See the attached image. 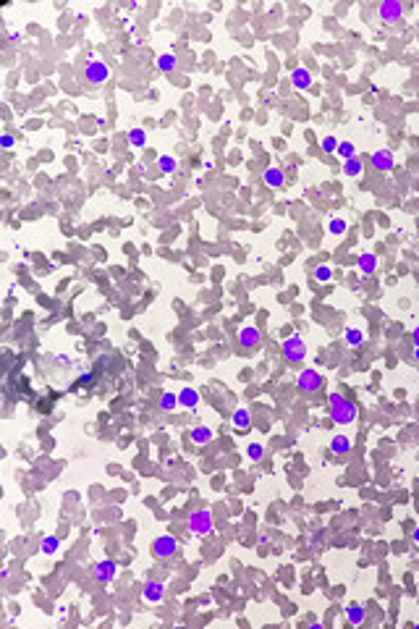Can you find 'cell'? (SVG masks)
<instances>
[{
  "instance_id": "6da1fadb",
  "label": "cell",
  "mask_w": 419,
  "mask_h": 629,
  "mask_svg": "<svg viewBox=\"0 0 419 629\" xmlns=\"http://www.w3.org/2000/svg\"><path fill=\"white\" fill-rule=\"evenodd\" d=\"M328 404H330V417L338 425H349L356 417V406L349 401V398L340 396V393H330L328 396Z\"/></svg>"
},
{
  "instance_id": "7a4b0ae2",
  "label": "cell",
  "mask_w": 419,
  "mask_h": 629,
  "mask_svg": "<svg viewBox=\"0 0 419 629\" xmlns=\"http://www.w3.org/2000/svg\"><path fill=\"white\" fill-rule=\"evenodd\" d=\"M281 351H283L286 362H301L307 357V344L301 341V336H291V339L283 341Z\"/></svg>"
},
{
  "instance_id": "3957f363",
  "label": "cell",
  "mask_w": 419,
  "mask_h": 629,
  "mask_svg": "<svg viewBox=\"0 0 419 629\" xmlns=\"http://www.w3.org/2000/svg\"><path fill=\"white\" fill-rule=\"evenodd\" d=\"M178 550V540L173 535H160V538L152 540V553L158 559H170Z\"/></svg>"
},
{
  "instance_id": "277c9868",
  "label": "cell",
  "mask_w": 419,
  "mask_h": 629,
  "mask_svg": "<svg viewBox=\"0 0 419 629\" xmlns=\"http://www.w3.org/2000/svg\"><path fill=\"white\" fill-rule=\"evenodd\" d=\"M189 530L194 532V535H210L212 532V514L210 511H194L192 516H189Z\"/></svg>"
},
{
  "instance_id": "5b68a950",
  "label": "cell",
  "mask_w": 419,
  "mask_h": 629,
  "mask_svg": "<svg viewBox=\"0 0 419 629\" xmlns=\"http://www.w3.org/2000/svg\"><path fill=\"white\" fill-rule=\"evenodd\" d=\"M299 388L301 391H307V393H315V391H320L322 388V375L315 370V367H307V370H301V375H299Z\"/></svg>"
},
{
  "instance_id": "8992f818",
  "label": "cell",
  "mask_w": 419,
  "mask_h": 629,
  "mask_svg": "<svg viewBox=\"0 0 419 629\" xmlns=\"http://www.w3.org/2000/svg\"><path fill=\"white\" fill-rule=\"evenodd\" d=\"M107 76H110V68H107L105 63H100V60H92V63H87V68H84V79L92 82V84H102Z\"/></svg>"
},
{
  "instance_id": "52a82bcc",
  "label": "cell",
  "mask_w": 419,
  "mask_h": 629,
  "mask_svg": "<svg viewBox=\"0 0 419 629\" xmlns=\"http://www.w3.org/2000/svg\"><path fill=\"white\" fill-rule=\"evenodd\" d=\"M377 11H380V19H383V21L393 24V21H398V19H401V11H403V8H401L398 0H385V3H380V8H377Z\"/></svg>"
},
{
  "instance_id": "ba28073f",
  "label": "cell",
  "mask_w": 419,
  "mask_h": 629,
  "mask_svg": "<svg viewBox=\"0 0 419 629\" xmlns=\"http://www.w3.org/2000/svg\"><path fill=\"white\" fill-rule=\"evenodd\" d=\"M259 341H262V336H259V330H257V328L246 325V328H241V330H239V344H241L244 349H257V346H259Z\"/></svg>"
},
{
  "instance_id": "9c48e42d",
  "label": "cell",
  "mask_w": 419,
  "mask_h": 629,
  "mask_svg": "<svg viewBox=\"0 0 419 629\" xmlns=\"http://www.w3.org/2000/svg\"><path fill=\"white\" fill-rule=\"evenodd\" d=\"M372 165L377 168V171H391L393 168V152L391 150H377V152H372Z\"/></svg>"
},
{
  "instance_id": "30bf717a",
  "label": "cell",
  "mask_w": 419,
  "mask_h": 629,
  "mask_svg": "<svg viewBox=\"0 0 419 629\" xmlns=\"http://www.w3.org/2000/svg\"><path fill=\"white\" fill-rule=\"evenodd\" d=\"M116 572H118V566H116V561H110V559H105V561H100L97 566H95V577L100 579V582H110L113 577H116Z\"/></svg>"
},
{
  "instance_id": "8fae6325",
  "label": "cell",
  "mask_w": 419,
  "mask_h": 629,
  "mask_svg": "<svg viewBox=\"0 0 419 629\" xmlns=\"http://www.w3.org/2000/svg\"><path fill=\"white\" fill-rule=\"evenodd\" d=\"M262 181H265L268 187H273V189H281L283 181H286V176H283L281 168H268V171L262 173Z\"/></svg>"
},
{
  "instance_id": "7c38bea8",
  "label": "cell",
  "mask_w": 419,
  "mask_h": 629,
  "mask_svg": "<svg viewBox=\"0 0 419 629\" xmlns=\"http://www.w3.org/2000/svg\"><path fill=\"white\" fill-rule=\"evenodd\" d=\"M291 82H293V87H296V89H307L309 84H312V73H309L307 68H293Z\"/></svg>"
},
{
  "instance_id": "4fadbf2b",
  "label": "cell",
  "mask_w": 419,
  "mask_h": 629,
  "mask_svg": "<svg viewBox=\"0 0 419 629\" xmlns=\"http://www.w3.org/2000/svg\"><path fill=\"white\" fill-rule=\"evenodd\" d=\"M178 404L186 406V409H194V406L199 404V393H197L194 388H183V391L178 393Z\"/></svg>"
},
{
  "instance_id": "5bb4252c",
  "label": "cell",
  "mask_w": 419,
  "mask_h": 629,
  "mask_svg": "<svg viewBox=\"0 0 419 629\" xmlns=\"http://www.w3.org/2000/svg\"><path fill=\"white\" fill-rule=\"evenodd\" d=\"M375 268H377V257L375 254H372V252L359 254V270L362 273H375Z\"/></svg>"
},
{
  "instance_id": "9a60e30c",
  "label": "cell",
  "mask_w": 419,
  "mask_h": 629,
  "mask_svg": "<svg viewBox=\"0 0 419 629\" xmlns=\"http://www.w3.org/2000/svg\"><path fill=\"white\" fill-rule=\"evenodd\" d=\"M144 598L149 603H158L160 598H163V585L160 582H147V587H144Z\"/></svg>"
},
{
  "instance_id": "2e32d148",
  "label": "cell",
  "mask_w": 419,
  "mask_h": 629,
  "mask_svg": "<svg viewBox=\"0 0 419 629\" xmlns=\"http://www.w3.org/2000/svg\"><path fill=\"white\" fill-rule=\"evenodd\" d=\"M362 168H364V165H362L359 158H349V160L344 163V173H346L349 178H356V176L362 173Z\"/></svg>"
},
{
  "instance_id": "e0dca14e",
  "label": "cell",
  "mask_w": 419,
  "mask_h": 629,
  "mask_svg": "<svg viewBox=\"0 0 419 629\" xmlns=\"http://www.w3.org/2000/svg\"><path fill=\"white\" fill-rule=\"evenodd\" d=\"M346 616H349L351 624H362L364 621V608L359 603H351V606H346Z\"/></svg>"
},
{
  "instance_id": "ac0fdd59",
  "label": "cell",
  "mask_w": 419,
  "mask_h": 629,
  "mask_svg": "<svg viewBox=\"0 0 419 629\" xmlns=\"http://www.w3.org/2000/svg\"><path fill=\"white\" fill-rule=\"evenodd\" d=\"M158 68L165 71V73H170V71L176 68V55H173V53H163V55H158Z\"/></svg>"
},
{
  "instance_id": "d6986e66",
  "label": "cell",
  "mask_w": 419,
  "mask_h": 629,
  "mask_svg": "<svg viewBox=\"0 0 419 629\" xmlns=\"http://www.w3.org/2000/svg\"><path fill=\"white\" fill-rule=\"evenodd\" d=\"M330 449H333V454H349L351 440H349L346 435H335V438H333V443H330Z\"/></svg>"
},
{
  "instance_id": "ffe728a7",
  "label": "cell",
  "mask_w": 419,
  "mask_h": 629,
  "mask_svg": "<svg viewBox=\"0 0 419 629\" xmlns=\"http://www.w3.org/2000/svg\"><path fill=\"white\" fill-rule=\"evenodd\" d=\"M176 406H178V396H176V393L168 391V393L160 396V409H163V412H173Z\"/></svg>"
},
{
  "instance_id": "44dd1931",
  "label": "cell",
  "mask_w": 419,
  "mask_h": 629,
  "mask_svg": "<svg viewBox=\"0 0 419 629\" xmlns=\"http://www.w3.org/2000/svg\"><path fill=\"white\" fill-rule=\"evenodd\" d=\"M176 165H178L176 158H170V155H160V158H158V168H160L163 173H173Z\"/></svg>"
},
{
  "instance_id": "7402d4cb",
  "label": "cell",
  "mask_w": 419,
  "mask_h": 629,
  "mask_svg": "<svg viewBox=\"0 0 419 629\" xmlns=\"http://www.w3.org/2000/svg\"><path fill=\"white\" fill-rule=\"evenodd\" d=\"M129 142L134 144V147H144V142H147V134H144V129H131L129 131Z\"/></svg>"
},
{
  "instance_id": "603a6c76",
  "label": "cell",
  "mask_w": 419,
  "mask_h": 629,
  "mask_svg": "<svg viewBox=\"0 0 419 629\" xmlns=\"http://www.w3.org/2000/svg\"><path fill=\"white\" fill-rule=\"evenodd\" d=\"M364 341V333L359 328H346V344L349 346H359Z\"/></svg>"
},
{
  "instance_id": "cb8c5ba5",
  "label": "cell",
  "mask_w": 419,
  "mask_h": 629,
  "mask_svg": "<svg viewBox=\"0 0 419 629\" xmlns=\"http://www.w3.org/2000/svg\"><path fill=\"white\" fill-rule=\"evenodd\" d=\"M210 438H212L210 427H194V430H192V440H194V443H199V446H202V443H207Z\"/></svg>"
},
{
  "instance_id": "d4e9b609",
  "label": "cell",
  "mask_w": 419,
  "mask_h": 629,
  "mask_svg": "<svg viewBox=\"0 0 419 629\" xmlns=\"http://www.w3.org/2000/svg\"><path fill=\"white\" fill-rule=\"evenodd\" d=\"M234 425L239 427V430H246V427H249V412H246V409H236Z\"/></svg>"
},
{
  "instance_id": "484cf974",
  "label": "cell",
  "mask_w": 419,
  "mask_h": 629,
  "mask_svg": "<svg viewBox=\"0 0 419 629\" xmlns=\"http://www.w3.org/2000/svg\"><path fill=\"white\" fill-rule=\"evenodd\" d=\"M328 231H330L333 236H340V234H346V220H344V218H333V220L328 223Z\"/></svg>"
},
{
  "instance_id": "4316f807",
  "label": "cell",
  "mask_w": 419,
  "mask_h": 629,
  "mask_svg": "<svg viewBox=\"0 0 419 629\" xmlns=\"http://www.w3.org/2000/svg\"><path fill=\"white\" fill-rule=\"evenodd\" d=\"M338 155L344 158V160H349V158H356V147H354L351 142H340V144H338Z\"/></svg>"
},
{
  "instance_id": "83f0119b",
  "label": "cell",
  "mask_w": 419,
  "mask_h": 629,
  "mask_svg": "<svg viewBox=\"0 0 419 629\" xmlns=\"http://www.w3.org/2000/svg\"><path fill=\"white\" fill-rule=\"evenodd\" d=\"M42 550H45L48 556L55 553V550H58V538H55V535H48V538L42 540Z\"/></svg>"
},
{
  "instance_id": "f1b7e54d",
  "label": "cell",
  "mask_w": 419,
  "mask_h": 629,
  "mask_svg": "<svg viewBox=\"0 0 419 629\" xmlns=\"http://www.w3.org/2000/svg\"><path fill=\"white\" fill-rule=\"evenodd\" d=\"M330 275H333V270H330L328 265H320V268L315 270V278H317L320 283H328V281H330Z\"/></svg>"
},
{
  "instance_id": "f546056e",
  "label": "cell",
  "mask_w": 419,
  "mask_h": 629,
  "mask_svg": "<svg viewBox=\"0 0 419 629\" xmlns=\"http://www.w3.org/2000/svg\"><path fill=\"white\" fill-rule=\"evenodd\" d=\"M262 454H265V449H262L259 443H249V449H246V456H249L252 462H257V459H262Z\"/></svg>"
},
{
  "instance_id": "4dcf8cb0",
  "label": "cell",
  "mask_w": 419,
  "mask_h": 629,
  "mask_svg": "<svg viewBox=\"0 0 419 629\" xmlns=\"http://www.w3.org/2000/svg\"><path fill=\"white\" fill-rule=\"evenodd\" d=\"M338 144L340 142L335 139V136H325L322 139V152H338Z\"/></svg>"
},
{
  "instance_id": "1f68e13d",
  "label": "cell",
  "mask_w": 419,
  "mask_h": 629,
  "mask_svg": "<svg viewBox=\"0 0 419 629\" xmlns=\"http://www.w3.org/2000/svg\"><path fill=\"white\" fill-rule=\"evenodd\" d=\"M0 144H3V147H13V136L11 134H3V136H0Z\"/></svg>"
},
{
  "instance_id": "d6a6232c",
  "label": "cell",
  "mask_w": 419,
  "mask_h": 629,
  "mask_svg": "<svg viewBox=\"0 0 419 629\" xmlns=\"http://www.w3.org/2000/svg\"><path fill=\"white\" fill-rule=\"evenodd\" d=\"M414 344H416V346H419V325H416V328H414Z\"/></svg>"
},
{
  "instance_id": "836d02e7",
  "label": "cell",
  "mask_w": 419,
  "mask_h": 629,
  "mask_svg": "<svg viewBox=\"0 0 419 629\" xmlns=\"http://www.w3.org/2000/svg\"><path fill=\"white\" fill-rule=\"evenodd\" d=\"M411 538H414V543H419V527H416V530L411 532Z\"/></svg>"
},
{
  "instance_id": "e575fe53",
  "label": "cell",
  "mask_w": 419,
  "mask_h": 629,
  "mask_svg": "<svg viewBox=\"0 0 419 629\" xmlns=\"http://www.w3.org/2000/svg\"><path fill=\"white\" fill-rule=\"evenodd\" d=\"M414 359H416V362H419V346H416V349H414Z\"/></svg>"
}]
</instances>
